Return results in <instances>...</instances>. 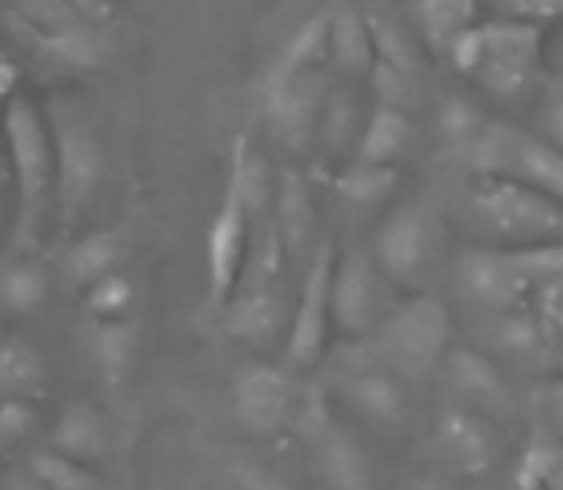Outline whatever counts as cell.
I'll return each instance as SVG.
<instances>
[{
  "label": "cell",
  "mask_w": 563,
  "mask_h": 490,
  "mask_svg": "<svg viewBox=\"0 0 563 490\" xmlns=\"http://www.w3.org/2000/svg\"><path fill=\"white\" fill-rule=\"evenodd\" d=\"M456 74H464L472 85L498 100H518L537 85L544 58V31L541 23L526 20H495L475 23L460 35V43L449 51Z\"/></svg>",
  "instance_id": "7a4b0ae2"
},
{
  "label": "cell",
  "mask_w": 563,
  "mask_h": 490,
  "mask_svg": "<svg viewBox=\"0 0 563 490\" xmlns=\"http://www.w3.org/2000/svg\"><path fill=\"white\" fill-rule=\"evenodd\" d=\"M345 391H349V399H353V407L361 410V414H368L372 422H384V425L402 422V410L407 407H402V391L391 371L368 365L349 379Z\"/></svg>",
  "instance_id": "7402d4cb"
},
{
  "label": "cell",
  "mask_w": 563,
  "mask_h": 490,
  "mask_svg": "<svg viewBox=\"0 0 563 490\" xmlns=\"http://www.w3.org/2000/svg\"><path fill=\"white\" fill-rule=\"evenodd\" d=\"M376 257L364 249H349L334 265L330 283V314L334 330L345 337H368L379 311V283H376Z\"/></svg>",
  "instance_id": "4fadbf2b"
},
{
  "label": "cell",
  "mask_w": 563,
  "mask_h": 490,
  "mask_svg": "<svg viewBox=\"0 0 563 490\" xmlns=\"http://www.w3.org/2000/svg\"><path fill=\"white\" fill-rule=\"evenodd\" d=\"M31 35L46 58H58L66 66H100L104 58V38L97 35L92 23H66V27L31 31Z\"/></svg>",
  "instance_id": "484cf974"
},
{
  "label": "cell",
  "mask_w": 563,
  "mask_h": 490,
  "mask_svg": "<svg viewBox=\"0 0 563 490\" xmlns=\"http://www.w3.org/2000/svg\"><path fill=\"white\" fill-rule=\"evenodd\" d=\"M372 81H376V92H379V104H391V108H402L407 112L410 104L418 100V81L391 66H372Z\"/></svg>",
  "instance_id": "d590c367"
},
{
  "label": "cell",
  "mask_w": 563,
  "mask_h": 490,
  "mask_svg": "<svg viewBox=\"0 0 563 490\" xmlns=\"http://www.w3.org/2000/svg\"><path fill=\"white\" fill-rule=\"evenodd\" d=\"M92 353H97L100 368L108 371L112 379H119L126 371L134 357V330L126 322H100L97 326V337H92Z\"/></svg>",
  "instance_id": "1f68e13d"
},
{
  "label": "cell",
  "mask_w": 563,
  "mask_h": 490,
  "mask_svg": "<svg viewBox=\"0 0 563 490\" xmlns=\"http://www.w3.org/2000/svg\"><path fill=\"white\" fill-rule=\"evenodd\" d=\"M330 97L327 66L322 69H299V74H280L268 69L265 81V120L276 142L288 149H307L319 138V120Z\"/></svg>",
  "instance_id": "52a82bcc"
},
{
  "label": "cell",
  "mask_w": 563,
  "mask_h": 490,
  "mask_svg": "<svg viewBox=\"0 0 563 490\" xmlns=\"http://www.w3.org/2000/svg\"><path fill=\"white\" fill-rule=\"evenodd\" d=\"M119 260V231H89L66 249V276L77 288L89 291L97 280L115 272Z\"/></svg>",
  "instance_id": "d4e9b609"
},
{
  "label": "cell",
  "mask_w": 563,
  "mask_h": 490,
  "mask_svg": "<svg viewBox=\"0 0 563 490\" xmlns=\"http://www.w3.org/2000/svg\"><path fill=\"white\" fill-rule=\"evenodd\" d=\"M483 126H487V120L467 100H449L445 112H441V134H445V142L452 149H460V154L479 138Z\"/></svg>",
  "instance_id": "836d02e7"
},
{
  "label": "cell",
  "mask_w": 563,
  "mask_h": 490,
  "mask_svg": "<svg viewBox=\"0 0 563 490\" xmlns=\"http://www.w3.org/2000/svg\"><path fill=\"white\" fill-rule=\"evenodd\" d=\"M452 337V322L441 299H407L391 319L379 326L376 357L384 368H395L407 379H422L438 368Z\"/></svg>",
  "instance_id": "8992f818"
},
{
  "label": "cell",
  "mask_w": 563,
  "mask_h": 490,
  "mask_svg": "<svg viewBox=\"0 0 563 490\" xmlns=\"http://www.w3.org/2000/svg\"><path fill=\"white\" fill-rule=\"evenodd\" d=\"M51 448L62 456H69V460L97 464L100 456L108 453L104 417H100L89 402H69L51 430Z\"/></svg>",
  "instance_id": "ac0fdd59"
},
{
  "label": "cell",
  "mask_w": 563,
  "mask_h": 490,
  "mask_svg": "<svg viewBox=\"0 0 563 490\" xmlns=\"http://www.w3.org/2000/svg\"><path fill=\"white\" fill-rule=\"evenodd\" d=\"M15 66H8V62H0V115H4V108H8V100L15 97Z\"/></svg>",
  "instance_id": "ee69618b"
},
{
  "label": "cell",
  "mask_w": 563,
  "mask_h": 490,
  "mask_svg": "<svg viewBox=\"0 0 563 490\" xmlns=\"http://www.w3.org/2000/svg\"><path fill=\"white\" fill-rule=\"evenodd\" d=\"M464 296L490 311H518L537 296L526 245H475L460 257Z\"/></svg>",
  "instance_id": "ba28073f"
},
{
  "label": "cell",
  "mask_w": 563,
  "mask_h": 490,
  "mask_svg": "<svg viewBox=\"0 0 563 490\" xmlns=\"http://www.w3.org/2000/svg\"><path fill=\"white\" fill-rule=\"evenodd\" d=\"M46 365L38 349L23 337H4L0 342V402L8 399H31L43 391Z\"/></svg>",
  "instance_id": "603a6c76"
},
{
  "label": "cell",
  "mask_w": 563,
  "mask_h": 490,
  "mask_svg": "<svg viewBox=\"0 0 563 490\" xmlns=\"http://www.w3.org/2000/svg\"><path fill=\"white\" fill-rule=\"evenodd\" d=\"M296 410V391L284 368L276 365H242L234 376V414L253 437H268L276 433Z\"/></svg>",
  "instance_id": "7c38bea8"
},
{
  "label": "cell",
  "mask_w": 563,
  "mask_h": 490,
  "mask_svg": "<svg viewBox=\"0 0 563 490\" xmlns=\"http://www.w3.org/2000/svg\"><path fill=\"white\" fill-rule=\"evenodd\" d=\"M521 490H563V445L552 433L537 430L518 468Z\"/></svg>",
  "instance_id": "4316f807"
},
{
  "label": "cell",
  "mask_w": 563,
  "mask_h": 490,
  "mask_svg": "<svg viewBox=\"0 0 563 490\" xmlns=\"http://www.w3.org/2000/svg\"><path fill=\"white\" fill-rule=\"evenodd\" d=\"M449 379L464 399H472V407L490 410V414H510V387L498 376V368L490 365L483 353L475 349H452L449 353Z\"/></svg>",
  "instance_id": "2e32d148"
},
{
  "label": "cell",
  "mask_w": 563,
  "mask_h": 490,
  "mask_svg": "<svg viewBox=\"0 0 563 490\" xmlns=\"http://www.w3.org/2000/svg\"><path fill=\"white\" fill-rule=\"evenodd\" d=\"M46 299V272L31 260H12L0 268V311L31 314Z\"/></svg>",
  "instance_id": "83f0119b"
},
{
  "label": "cell",
  "mask_w": 563,
  "mask_h": 490,
  "mask_svg": "<svg viewBox=\"0 0 563 490\" xmlns=\"http://www.w3.org/2000/svg\"><path fill=\"white\" fill-rule=\"evenodd\" d=\"M353 131H356V104H353V97L330 89L327 108H322V120H319V142L330 149V154H338V149L345 146L349 138H353Z\"/></svg>",
  "instance_id": "d6a6232c"
},
{
  "label": "cell",
  "mask_w": 563,
  "mask_h": 490,
  "mask_svg": "<svg viewBox=\"0 0 563 490\" xmlns=\"http://www.w3.org/2000/svg\"><path fill=\"white\" fill-rule=\"evenodd\" d=\"M372 38H376V62L379 66H391V69H399V74H407L418 81V51L407 38V31L395 27L391 20L372 15Z\"/></svg>",
  "instance_id": "4dcf8cb0"
},
{
  "label": "cell",
  "mask_w": 563,
  "mask_h": 490,
  "mask_svg": "<svg viewBox=\"0 0 563 490\" xmlns=\"http://www.w3.org/2000/svg\"><path fill=\"white\" fill-rule=\"evenodd\" d=\"M46 123L54 134V208L62 215V234H69L104 180V146L74 97H54L46 104Z\"/></svg>",
  "instance_id": "3957f363"
},
{
  "label": "cell",
  "mask_w": 563,
  "mask_h": 490,
  "mask_svg": "<svg viewBox=\"0 0 563 490\" xmlns=\"http://www.w3.org/2000/svg\"><path fill=\"white\" fill-rule=\"evenodd\" d=\"M334 245L322 242L311 257V268L303 276V288L296 296V311H291V326L284 334V360L288 368H311L327 353V334L334 326L330 314V283H334Z\"/></svg>",
  "instance_id": "9c48e42d"
},
{
  "label": "cell",
  "mask_w": 563,
  "mask_h": 490,
  "mask_svg": "<svg viewBox=\"0 0 563 490\" xmlns=\"http://www.w3.org/2000/svg\"><path fill=\"white\" fill-rule=\"evenodd\" d=\"M253 249V215L238 192L227 185L223 203H219L216 219L208 231V299L211 307H227L234 296L238 280L245 272V260Z\"/></svg>",
  "instance_id": "8fae6325"
},
{
  "label": "cell",
  "mask_w": 563,
  "mask_h": 490,
  "mask_svg": "<svg viewBox=\"0 0 563 490\" xmlns=\"http://www.w3.org/2000/svg\"><path fill=\"white\" fill-rule=\"evenodd\" d=\"M472 215L503 245L563 242V203L514 177H479L472 192Z\"/></svg>",
  "instance_id": "277c9868"
},
{
  "label": "cell",
  "mask_w": 563,
  "mask_h": 490,
  "mask_svg": "<svg viewBox=\"0 0 563 490\" xmlns=\"http://www.w3.org/2000/svg\"><path fill=\"white\" fill-rule=\"evenodd\" d=\"M314 200L307 180L299 177L296 169H284L280 180H276V234H280L284 249H288L291 260H299L314 242Z\"/></svg>",
  "instance_id": "9a60e30c"
},
{
  "label": "cell",
  "mask_w": 563,
  "mask_h": 490,
  "mask_svg": "<svg viewBox=\"0 0 563 490\" xmlns=\"http://www.w3.org/2000/svg\"><path fill=\"white\" fill-rule=\"evenodd\" d=\"M537 307H541L544 322H552V326H563V276H556V280L541 283L537 288Z\"/></svg>",
  "instance_id": "ab89813d"
},
{
  "label": "cell",
  "mask_w": 563,
  "mask_h": 490,
  "mask_svg": "<svg viewBox=\"0 0 563 490\" xmlns=\"http://www.w3.org/2000/svg\"><path fill=\"white\" fill-rule=\"evenodd\" d=\"M12 180V169H8V154H4V142H0V200H4V188Z\"/></svg>",
  "instance_id": "bcb514c9"
},
{
  "label": "cell",
  "mask_w": 563,
  "mask_h": 490,
  "mask_svg": "<svg viewBox=\"0 0 563 490\" xmlns=\"http://www.w3.org/2000/svg\"><path fill=\"white\" fill-rule=\"evenodd\" d=\"M227 185L238 192V200L245 203L253 219H261L273 200V177H268V165L257 149L250 146V138H234V154H230V177Z\"/></svg>",
  "instance_id": "cb8c5ba5"
},
{
  "label": "cell",
  "mask_w": 563,
  "mask_h": 490,
  "mask_svg": "<svg viewBox=\"0 0 563 490\" xmlns=\"http://www.w3.org/2000/svg\"><path fill=\"white\" fill-rule=\"evenodd\" d=\"M503 12L510 20L526 23H544V20H563V0H498Z\"/></svg>",
  "instance_id": "74e56055"
},
{
  "label": "cell",
  "mask_w": 563,
  "mask_h": 490,
  "mask_svg": "<svg viewBox=\"0 0 563 490\" xmlns=\"http://www.w3.org/2000/svg\"><path fill=\"white\" fill-rule=\"evenodd\" d=\"M0 490H51L31 468H12L0 476Z\"/></svg>",
  "instance_id": "b9f144b4"
},
{
  "label": "cell",
  "mask_w": 563,
  "mask_h": 490,
  "mask_svg": "<svg viewBox=\"0 0 563 490\" xmlns=\"http://www.w3.org/2000/svg\"><path fill=\"white\" fill-rule=\"evenodd\" d=\"M38 479H43L51 490H104L100 476L81 460H69V456L54 453V448H38L27 464Z\"/></svg>",
  "instance_id": "f1b7e54d"
},
{
  "label": "cell",
  "mask_w": 563,
  "mask_h": 490,
  "mask_svg": "<svg viewBox=\"0 0 563 490\" xmlns=\"http://www.w3.org/2000/svg\"><path fill=\"white\" fill-rule=\"evenodd\" d=\"M433 238H438V226H433L430 208L402 203L379 223L372 257H376L379 272L391 276L395 283H418L433 260Z\"/></svg>",
  "instance_id": "30bf717a"
},
{
  "label": "cell",
  "mask_w": 563,
  "mask_h": 490,
  "mask_svg": "<svg viewBox=\"0 0 563 490\" xmlns=\"http://www.w3.org/2000/svg\"><path fill=\"white\" fill-rule=\"evenodd\" d=\"M399 180V165H364V162H353L338 180V192L345 196L349 203H361V208H372L379 203L387 192L395 188Z\"/></svg>",
  "instance_id": "f546056e"
},
{
  "label": "cell",
  "mask_w": 563,
  "mask_h": 490,
  "mask_svg": "<svg viewBox=\"0 0 563 490\" xmlns=\"http://www.w3.org/2000/svg\"><path fill=\"white\" fill-rule=\"evenodd\" d=\"M410 134H415L410 112H402V108H391V104H376L368 120H364L361 138H356L353 162H364V165H399L402 154H407V146H410Z\"/></svg>",
  "instance_id": "e0dca14e"
},
{
  "label": "cell",
  "mask_w": 563,
  "mask_h": 490,
  "mask_svg": "<svg viewBox=\"0 0 563 490\" xmlns=\"http://www.w3.org/2000/svg\"><path fill=\"white\" fill-rule=\"evenodd\" d=\"M479 0H415V23L433 51L449 54L464 31L475 27Z\"/></svg>",
  "instance_id": "44dd1931"
},
{
  "label": "cell",
  "mask_w": 563,
  "mask_h": 490,
  "mask_svg": "<svg viewBox=\"0 0 563 490\" xmlns=\"http://www.w3.org/2000/svg\"><path fill=\"white\" fill-rule=\"evenodd\" d=\"M330 66L341 74H364L376 66V38H372V15L356 8H338L330 15Z\"/></svg>",
  "instance_id": "ffe728a7"
},
{
  "label": "cell",
  "mask_w": 563,
  "mask_h": 490,
  "mask_svg": "<svg viewBox=\"0 0 563 490\" xmlns=\"http://www.w3.org/2000/svg\"><path fill=\"white\" fill-rule=\"evenodd\" d=\"M38 430V414L27 399L0 402V441H23Z\"/></svg>",
  "instance_id": "8d00e7d4"
},
{
  "label": "cell",
  "mask_w": 563,
  "mask_h": 490,
  "mask_svg": "<svg viewBox=\"0 0 563 490\" xmlns=\"http://www.w3.org/2000/svg\"><path fill=\"white\" fill-rule=\"evenodd\" d=\"M62 8H66L69 15H77V20L85 23H97V20H108L112 15V8H108V0H58Z\"/></svg>",
  "instance_id": "60d3db41"
},
{
  "label": "cell",
  "mask_w": 563,
  "mask_h": 490,
  "mask_svg": "<svg viewBox=\"0 0 563 490\" xmlns=\"http://www.w3.org/2000/svg\"><path fill=\"white\" fill-rule=\"evenodd\" d=\"M549 414H552V425H556L560 441H563V379L549 387Z\"/></svg>",
  "instance_id": "7bdbcfd3"
},
{
  "label": "cell",
  "mask_w": 563,
  "mask_h": 490,
  "mask_svg": "<svg viewBox=\"0 0 563 490\" xmlns=\"http://www.w3.org/2000/svg\"><path fill=\"white\" fill-rule=\"evenodd\" d=\"M438 445L449 460H456V468H464L467 476H479L495 464L498 456V437L483 417H475L472 410H449L438 425Z\"/></svg>",
  "instance_id": "5bb4252c"
},
{
  "label": "cell",
  "mask_w": 563,
  "mask_h": 490,
  "mask_svg": "<svg viewBox=\"0 0 563 490\" xmlns=\"http://www.w3.org/2000/svg\"><path fill=\"white\" fill-rule=\"evenodd\" d=\"M234 479H238V490H291L280 476H273V471H265V468H253V464H238Z\"/></svg>",
  "instance_id": "f35d334b"
},
{
  "label": "cell",
  "mask_w": 563,
  "mask_h": 490,
  "mask_svg": "<svg viewBox=\"0 0 563 490\" xmlns=\"http://www.w3.org/2000/svg\"><path fill=\"white\" fill-rule=\"evenodd\" d=\"M544 123H549V134H552V142L563 149V100H556V104L544 112Z\"/></svg>",
  "instance_id": "f6af8a7d"
},
{
  "label": "cell",
  "mask_w": 563,
  "mask_h": 490,
  "mask_svg": "<svg viewBox=\"0 0 563 490\" xmlns=\"http://www.w3.org/2000/svg\"><path fill=\"white\" fill-rule=\"evenodd\" d=\"M311 448H314V456H319V471L330 490H368L372 487L368 460H364L361 445H356L345 430L330 425Z\"/></svg>",
  "instance_id": "d6986e66"
},
{
  "label": "cell",
  "mask_w": 563,
  "mask_h": 490,
  "mask_svg": "<svg viewBox=\"0 0 563 490\" xmlns=\"http://www.w3.org/2000/svg\"><path fill=\"white\" fill-rule=\"evenodd\" d=\"M0 142H4L15 188L12 249L27 253L35 249L46 211L54 208V134L46 112L31 97L15 92L0 115Z\"/></svg>",
  "instance_id": "6da1fadb"
},
{
  "label": "cell",
  "mask_w": 563,
  "mask_h": 490,
  "mask_svg": "<svg viewBox=\"0 0 563 490\" xmlns=\"http://www.w3.org/2000/svg\"><path fill=\"white\" fill-rule=\"evenodd\" d=\"M464 162L479 177H514L563 203V149L549 138H537L510 123H487L464 149Z\"/></svg>",
  "instance_id": "5b68a950"
},
{
  "label": "cell",
  "mask_w": 563,
  "mask_h": 490,
  "mask_svg": "<svg viewBox=\"0 0 563 490\" xmlns=\"http://www.w3.org/2000/svg\"><path fill=\"white\" fill-rule=\"evenodd\" d=\"M131 296H134L131 280L119 272H108L104 280H97L89 288V307L100 322H115V319H123V311L131 307Z\"/></svg>",
  "instance_id": "e575fe53"
},
{
  "label": "cell",
  "mask_w": 563,
  "mask_h": 490,
  "mask_svg": "<svg viewBox=\"0 0 563 490\" xmlns=\"http://www.w3.org/2000/svg\"><path fill=\"white\" fill-rule=\"evenodd\" d=\"M415 490H452V487H445V483H433V479H426V483H418Z\"/></svg>",
  "instance_id": "7dc6e473"
}]
</instances>
